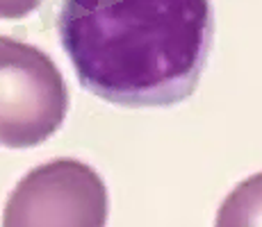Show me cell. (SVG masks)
I'll return each mask as SVG.
<instances>
[{
  "instance_id": "6da1fadb",
  "label": "cell",
  "mask_w": 262,
  "mask_h": 227,
  "mask_svg": "<svg viewBox=\"0 0 262 227\" xmlns=\"http://www.w3.org/2000/svg\"><path fill=\"white\" fill-rule=\"evenodd\" d=\"M57 30L87 91L123 107H169L201 82L212 7L210 0H64Z\"/></svg>"
},
{
  "instance_id": "7a4b0ae2",
  "label": "cell",
  "mask_w": 262,
  "mask_h": 227,
  "mask_svg": "<svg viewBox=\"0 0 262 227\" xmlns=\"http://www.w3.org/2000/svg\"><path fill=\"white\" fill-rule=\"evenodd\" d=\"M69 89L37 45L0 34V145L34 148L62 128Z\"/></svg>"
},
{
  "instance_id": "3957f363",
  "label": "cell",
  "mask_w": 262,
  "mask_h": 227,
  "mask_svg": "<svg viewBox=\"0 0 262 227\" xmlns=\"http://www.w3.org/2000/svg\"><path fill=\"white\" fill-rule=\"evenodd\" d=\"M107 214V186L92 166L53 159L14 186L3 227H105Z\"/></svg>"
},
{
  "instance_id": "277c9868",
  "label": "cell",
  "mask_w": 262,
  "mask_h": 227,
  "mask_svg": "<svg viewBox=\"0 0 262 227\" xmlns=\"http://www.w3.org/2000/svg\"><path fill=\"white\" fill-rule=\"evenodd\" d=\"M214 227H262V173L239 182L226 195Z\"/></svg>"
},
{
  "instance_id": "5b68a950",
  "label": "cell",
  "mask_w": 262,
  "mask_h": 227,
  "mask_svg": "<svg viewBox=\"0 0 262 227\" xmlns=\"http://www.w3.org/2000/svg\"><path fill=\"white\" fill-rule=\"evenodd\" d=\"M41 3L43 0H0V18H25Z\"/></svg>"
}]
</instances>
